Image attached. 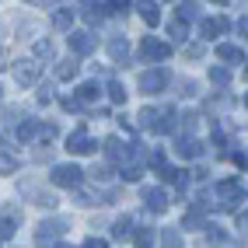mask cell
<instances>
[{"mask_svg":"<svg viewBox=\"0 0 248 248\" xmlns=\"http://www.w3.org/2000/svg\"><path fill=\"white\" fill-rule=\"evenodd\" d=\"M217 206L220 210H231V213H238V206L248 200V192H245V186L238 178H224V182H217Z\"/></svg>","mask_w":248,"mask_h":248,"instance_id":"6da1fadb","label":"cell"},{"mask_svg":"<svg viewBox=\"0 0 248 248\" xmlns=\"http://www.w3.org/2000/svg\"><path fill=\"white\" fill-rule=\"evenodd\" d=\"M63 231H70V220L67 217H53V220H42L39 231H35V245L39 248H53L56 238H63Z\"/></svg>","mask_w":248,"mask_h":248,"instance_id":"7a4b0ae2","label":"cell"},{"mask_svg":"<svg viewBox=\"0 0 248 248\" xmlns=\"http://www.w3.org/2000/svg\"><path fill=\"white\" fill-rule=\"evenodd\" d=\"M168 80H171L168 67H157V70H143V74L137 77V88H140L143 94H157V91L168 88Z\"/></svg>","mask_w":248,"mask_h":248,"instance_id":"3957f363","label":"cell"},{"mask_svg":"<svg viewBox=\"0 0 248 248\" xmlns=\"http://www.w3.org/2000/svg\"><path fill=\"white\" fill-rule=\"evenodd\" d=\"M49 178H53V186H60V189H77L80 182H84V171H80L77 164H56V168L49 171Z\"/></svg>","mask_w":248,"mask_h":248,"instance_id":"277c9868","label":"cell"},{"mask_svg":"<svg viewBox=\"0 0 248 248\" xmlns=\"http://www.w3.org/2000/svg\"><path fill=\"white\" fill-rule=\"evenodd\" d=\"M67 151H70V154H94V151H98V143L91 140V133H88L84 126H77L74 133L67 137Z\"/></svg>","mask_w":248,"mask_h":248,"instance_id":"5b68a950","label":"cell"},{"mask_svg":"<svg viewBox=\"0 0 248 248\" xmlns=\"http://www.w3.org/2000/svg\"><path fill=\"white\" fill-rule=\"evenodd\" d=\"M67 42H70V49H74L77 56H88V53H94V46H98L94 31H88V28H80V31H70V35H67Z\"/></svg>","mask_w":248,"mask_h":248,"instance_id":"8992f818","label":"cell"},{"mask_svg":"<svg viewBox=\"0 0 248 248\" xmlns=\"http://www.w3.org/2000/svg\"><path fill=\"white\" fill-rule=\"evenodd\" d=\"M140 196H143V206L151 210V213H164V210H168V192H164V189L143 186V189H140Z\"/></svg>","mask_w":248,"mask_h":248,"instance_id":"52a82bcc","label":"cell"},{"mask_svg":"<svg viewBox=\"0 0 248 248\" xmlns=\"http://www.w3.org/2000/svg\"><path fill=\"white\" fill-rule=\"evenodd\" d=\"M14 80H18L21 88H31L39 80V63L35 60H18L14 63Z\"/></svg>","mask_w":248,"mask_h":248,"instance_id":"ba28073f","label":"cell"},{"mask_svg":"<svg viewBox=\"0 0 248 248\" xmlns=\"http://www.w3.org/2000/svg\"><path fill=\"white\" fill-rule=\"evenodd\" d=\"M140 56H143V60H168V56H171V46L161 42V39H143Z\"/></svg>","mask_w":248,"mask_h":248,"instance_id":"9c48e42d","label":"cell"},{"mask_svg":"<svg viewBox=\"0 0 248 248\" xmlns=\"http://www.w3.org/2000/svg\"><path fill=\"white\" fill-rule=\"evenodd\" d=\"M175 154L178 157H200L203 154V143L196 140V137H178L175 140Z\"/></svg>","mask_w":248,"mask_h":248,"instance_id":"30bf717a","label":"cell"},{"mask_svg":"<svg viewBox=\"0 0 248 248\" xmlns=\"http://www.w3.org/2000/svg\"><path fill=\"white\" fill-rule=\"evenodd\" d=\"M227 28H231L227 18H203V25H200V31H203L206 42H210V39H220V31H227Z\"/></svg>","mask_w":248,"mask_h":248,"instance_id":"8fae6325","label":"cell"},{"mask_svg":"<svg viewBox=\"0 0 248 248\" xmlns=\"http://www.w3.org/2000/svg\"><path fill=\"white\" fill-rule=\"evenodd\" d=\"M18 224H21V213H18V210H7L4 217H0V241L14 238V231H18Z\"/></svg>","mask_w":248,"mask_h":248,"instance_id":"7c38bea8","label":"cell"},{"mask_svg":"<svg viewBox=\"0 0 248 248\" xmlns=\"http://www.w3.org/2000/svg\"><path fill=\"white\" fill-rule=\"evenodd\" d=\"M217 56H220L224 63H245V49L234 46V42H220V46H217Z\"/></svg>","mask_w":248,"mask_h":248,"instance_id":"4fadbf2b","label":"cell"},{"mask_svg":"<svg viewBox=\"0 0 248 248\" xmlns=\"http://www.w3.org/2000/svg\"><path fill=\"white\" fill-rule=\"evenodd\" d=\"M108 56H112L115 63H126V60H129V42H126L123 35L108 39Z\"/></svg>","mask_w":248,"mask_h":248,"instance_id":"5bb4252c","label":"cell"},{"mask_svg":"<svg viewBox=\"0 0 248 248\" xmlns=\"http://www.w3.org/2000/svg\"><path fill=\"white\" fill-rule=\"evenodd\" d=\"M112 238H115V241H126V238H133V217H129V213H126V217H119V220L112 224Z\"/></svg>","mask_w":248,"mask_h":248,"instance_id":"9a60e30c","label":"cell"},{"mask_svg":"<svg viewBox=\"0 0 248 248\" xmlns=\"http://www.w3.org/2000/svg\"><path fill=\"white\" fill-rule=\"evenodd\" d=\"M105 157H108V161L129 157V147H123V143H119V137H108V140H105Z\"/></svg>","mask_w":248,"mask_h":248,"instance_id":"2e32d148","label":"cell"},{"mask_svg":"<svg viewBox=\"0 0 248 248\" xmlns=\"http://www.w3.org/2000/svg\"><path fill=\"white\" fill-rule=\"evenodd\" d=\"M137 119H140L143 129H154V133H157V126H161V108H143Z\"/></svg>","mask_w":248,"mask_h":248,"instance_id":"e0dca14e","label":"cell"},{"mask_svg":"<svg viewBox=\"0 0 248 248\" xmlns=\"http://www.w3.org/2000/svg\"><path fill=\"white\" fill-rule=\"evenodd\" d=\"M35 133H39V123H35V119H21V123H18V133H14V137H18V143H28Z\"/></svg>","mask_w":248,"mask_h":248,"instance_id":"ac0fdd59","label":"cell"},{"mask_svg":"<svg viewBox=\"0 0 248 248\" xmlns=\"http://www.w3.org/2000/svg\"><path fill=\"white\" fill-rule=\"evenodd\" d=\"M192 18H200V4H178V7H175V21L189 25Z\"/></svg>","mask_w":248,"mask_h":248,"instance_id":"d6986e66","label":"cell"},{"mask_svg":"<svg viewBox=\"0 0 248 248\" xmlns=\"http://www.w3.org/2000/svg\"><path fill=\"white\" fill-rule=\"evenodd\" d=\"M98 94H102V91H98V84H94V80H88V84H80V88H77V105H84V102H94Z\"/></svg>","mask_w":248,"mask_h":248,"instance_id":"ffe728a7","label":"cell"},{"mask_svg":"<svg viewBox=\"0 0 248 248\" xmlns=\"http://www.w3.org/2000/svg\"><path fill=\"white\" fill-rule=\"evenodd\" d=\"M53 25H56L60 31H70V25H74V11H70V7H60V11L53 14Z\"/></svg>","mask_w":248,"mask_h":248,"instance_id":"44dd1931","label":"cell"},{"mask_svg":"<svg viewBox=\"0 0 248 248\" xmlns=\"http://www.w3.org/2000/svg\"><path fill=\"white\" fill-rule=\"evenodd\" d=\"M161 248H182V231L164 227V231H161Z\"/></svg>","mask_w":248,"mask_h":248,"instance_id":"7402d4cb","label":"cell"},{"mask_svg":"<svg viewBox=\"0 0 248 248\" xmlns=\"http://www.w3.org/2000/svg\"><path fill=\"white\" fill-rule=\"evenodd\" d=\"M21 168V161L14 157V154H7V151H0V175H14Z\"/></svg>","mask_w":248,"mask_h":248,"instance_id":"603a6c76","label":"cell"},{"mask_svg":"<svg viewBox=\"0 0 248 248\" xmlns=\"http://www.w3.org/2000/svg\"><path fill=\"white\" fill-rule=\"evenodd\" d=\"M182 227H189V231H200V227H203V231H206V224H203V210L192 206V210L186 213V220H182Z\"/></svg>","mask_w":248,"mask_h":248,"instance_id":"cb8c5ba5","label":"cell"},{"mask_svg":"<svg viewBox=\"0 0 248 248\" xmlns=\"http://www.w3.org/2000/svg\"><path fill=\"white\" fill-rule=\"evenodd\" d=\"M77 70H80L77 60H63L60 67H56V77H60V80H70V77H77Z\"/></svg>","mask_w":248,"mask_h":248,"instance_id":"d4e9b609","label":"cell"},{"mask_svg":"<svg viewBox=\"0 0 248 248\" xmlns=\"http://www.w3.org/2000/svg\"><path fill=\"white\" fill-rule=\"evenodd\" d=\"M154 238H157V234H154V227H140L137 234H133V245H137V248H151Z\"/></svg>","mask_w":248,"mask_h":248,"instance_id":"484cf974","label":"cell"},{"mask_svg":"<svg viewBox=\"0 0 248 248\" xmlns=\"http://www.w3.org/2000/svg\"><path fill=\"white\" fill-rule=\"evenodd\" d=\"M210 80H213L217 88H227V84H231V70H227V67H210Z\"/></svg>","mask_w":248,"mask_h":248,"instance_id":"4316f807","label":"cell"},{"mask_svg":"<svg viewBox=\"0 0 248 248\" xmlns=\"http://www.w3.org/2000/svg\"><path fill=\"white\" fill-rule=\"evenodd\" d=\"M102 18H105L102 4H88V7H84V21H88V25H102Z\"/></svg>","mask_w":248,"mask_h":248,"instance_id":"83f0119b","label":"cell"},{"mask_svg":"<svg viewBox=\"0 0 248 248\" xmlns=\"http://www.w3.org/2000/svg\"><path fill=\"white\" fill-rule=\"evenodd\" d=\"M140 18H143L147 25H157V21H161V11H157L154 4H140Z\"/></svg>","mask_w":248,"mask_h":248,"instance_id":"f1b7e54d","label":"cell"},{"mask_svg":"<svg viewBox=\"0 0 248 248\" xmlns=\"http://www.w3.org/2000/svg\"><path fill=\"white\" fill-rule=\"evenodd\" d=\"M140 175H143L140 164H123V171H119V178H123V182H140Z\"/></svg>","mask_w":248,"mask_h":248,"instance_id":"f546056e","label":"cell"},{"mask_svg":"<svg viewBox=\"0 0 248 248\" xmlns=\"http://www.w3.org/2000/svg\"><path fill=\"white\" fill-rule=\"evenodd\" d=\"M108 98H112L115 105H123V102H126V88L119 84V80H108Z\"/></svg>","mask_w":248,"mask_h":248,"instance_id":"4dcf8cb0","label":"cell"},{"mask_svg":"<svg viewBox=\"0 0 248 248\" xmlns=\"http://www.w3.org/2000/svg\"><path fill=\"white\" fill-rule=\"evenodd\" d=\"M168 31H171V39H175V42H186V39H189V25H182V21H171Z\"/></svg>","mask_w":248,"mask_h":248,"instance_id":"1f68e13d","label":"cell"},{"mask_svg":"<svg viewBox=\"0 0 248 248\" xmlns=\"http://www.w3.org/2000/svg\"><path fill=\"white\" fill-rule=\"evenodd\" d=\"M56 133H60V129H56L53 123H46V126H39L35 137H39V143H49V140H56Z\"/></svg>","mask_w":248,"mask_h":248,"instance_id":"d6a6232c","label":"cell"},{"mask_svg":"<svg viewBox=\"0 0 248 248\" xmlns=\"http://www.w3.org/2000/svg\"><path fill=\"white\" fill-rule=\"evenodd\" d=\"M178 119H182V123H178V126H182V133L189 137L192 129H196V119H200V115H196V112H186V115H178Z\"/></svg>","mask_w":248,"mask_h":248,"instance_id":"836d02e7","label":"cell"},{"mask_svg":"<svg viewBox=\"0 0 248 248\" xmlns=\"http://www.w3.org/2000/svg\"><path fill=\"white\" fill-rule=\"evenodd\" d=\"M91 178H94V182H108V178H112V168H108V164H94V168H91Z\"/></svg>","mask_w":248,"mask_h":248,"instance_id":"e575fe53","label":"cell"},{"mask_svg":"<svg viewBox=\"0 0 248 248\" xmlns=\"http://www.w3.org/2000/svg\"><path fill=\"white\" fill-rule=\"evenodd\" d=\"M35 206L53 210V206H56V196H53V192H39V196H35Z\"/></svg>","mask_w":248,"mask_h":248,"instance_id":"d590c367","label":"cell"},{"mask_svg":"<svg viewBox=\"0 0 248 248\" xmlns=\"http://www.w3.org/2000/svg\"><path fill=\"white\" fill-rule=\"evenodd\" d=\"M35 56H42V60H49V56H53V42H35Z\"/></svg>","mask_w":248,"mask_h":248,"instance_id":"8d00e7d4","label":"cell"},{"mask_svg":"<svg viewBox=\"0 0 248 248\" xmlns=\"http://www.w3.org/2000/svg\"><path fill=\"white\" fill-rule=\"evenodd\" d=\"M206 231H210V234H206L210 241H224V238H227V234H224V227H217V224H206Z\"/></svg>","mask_w":248,"mask_h":248,"instance_id":"74e56055","label":"cell"},{"mask_svg":"<svg viewBox=\"0 0 248 248\" xmlns=\"http://www.w3.org/2000/svg\"><path fill=\"white\" fill-rule=\"evenodd\" d=\"M186 56H189V60H200V56H203V46H200V42L186 46Z\"/></svg>","mask_w":248,"mask_h":248,"instance_id":"f35d334b","label":"cell"},{"mask_svg":"<svg viewBox=\"0 0 248 248\" xmlns=\"http://www.w3.org/2000/svg\"><path fill=\"white\" fill-rule=\"evenodd\" d=\"M35 98H39V105H49V102H53V94H49V88H39V91H35Z\"/></svg>","mask_w":248,"mask_h":248,"instance_id":"ab89813d","label":"cell"},{"mask_svg":"<svg viewBox=\"0 0 248 248\" xmlns=\"http://www.w3.org/2000/svg\"><path fill=\"white\" fill-rule=\"evenodd\" d=\"M80 248H108V241H102V238H88Z\"/></svg>","mask_w":248,"mask_h":248,"instance_id":"60d3db41","label":"cell"},{"mask_svg":"<svg viewBox=\"0 0 248 248\" xmlns=\"http://www.w3.org/2000/svg\"><path fill=\"white\" fill-rule=\"evenodd\" d=\"M231 161H234V164H238V168H245V164H248V157H245L241 151H234V154H231Z\"/></svg>","mask_w":248,"mask_h":248,"instance_id":"b9f144b4","label":"cell"},{"mask_svg":"<svg viewBox=\"0 0 248 248\" xmlns=\"http://www.w3.org/2000/svg\"><path fill=\"white\" fill-rule=\"evenodd\" d=\"M238 231H248V210L238 213Z\"/></svg>","mask_w":248,"mask_h":248,"instance_id":"7bdbcfd3","label":"cell"},{"mask_svg":"<svg viewBox=\"0 0 248 248\" xmlns=\"http://www.w3.org/2000/svg\"><path fill=\"white\" fill-rule=\"evenodd\" d=\"M238 31H241V39H248V18H238Z\"/></svg>","mask_w":248,"mask_h":248,"instance_id":"ee69618b","label":"cell"},{"mask_svg":"<svg viewBox=\"0 0 248 248\" xmlns=\"http://www.w3.org/2000/svg\"><path fill=\"white\" fill-rule=\"evenodd\" d=\"M4 67H7V53L0 49V70H4Z\"/></svg>","mask_w":248,"mask_h":248,"instance_id":"f6af8a7d","label":"cell"},{"mask_svg":"<svg viewBox=\"0 0 248 248\" xmlns=\"http://www.w3.org/2000/svg\"><path fill=\"white\" fill-rule=\"evenodd\" d=\"M245 108H248V94H245Z\"/></svg>","mask_w":248,"mask_h":248,"instance_id":"bcb514c9","label":"cell"},{"mask_svg":"<svg viewBox=\"0 0 248 248\" xmlns=\"http://www.w3.org/2000/svg\"><path fill=\"white\" fill-rule=\"evenodd\" d=\"M245 80H248V67H245Z\"/></svg>","mask_w":248,"mask_h":248,"instance_id":"7dc6e473","label":"cell"}]
</instances>
